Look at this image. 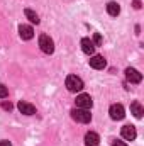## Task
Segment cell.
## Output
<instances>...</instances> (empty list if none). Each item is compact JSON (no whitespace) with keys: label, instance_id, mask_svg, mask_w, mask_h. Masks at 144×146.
I'll return each instance as SVG.
<instances>
[{"label":"cell","instance_id":"obj_14","mask_svg":"<svg viewBox=\"0 0 144 146\" xmlns=\"http://www.w3.org/2000/svg\"><path fill=\"white\" fill-rule=\"evenodd\" d=\"M107 12H108V15L117 17V15L120 14V7H119V3H117V2H108L107 3Z\"/></svg>","mask_w":144,"mask_h":146},{"label":"cell","instance_id":"obj_7","mask_svg":"<svg viewBox=\"0 0 144 146\" xmlns=\"http://www.w3.org/2000/svg\"><path fill=\"white\" fill-rule=\"evenodd\" d=\"M105 65H107V61H105V58L100 56V54H93V56L90 58V66H92L93 70H104Z\"/></svg>","mask_w":144,"mask_h":146},{"label":"cell","instance_id":"obj_1","mask_svg":"<svg viewBox=\"0 0 144 146\" xmlns=\"http://www.w3.org/2000/svg\"><path fill=\"white\" fill-rule=\"evenodd\" d=\"M71 117L76 122H81V124H88V122L92 121L90 110L88 109H80V107H76V109L71 110Z\"/></svg>","mask_w":144,"mask_h":146},{"label":"cell","instance_id":"obj_2","mask_svg":"<svg viewBox=\"0 0 144 146\" xmlns=\"http://www.w3.org/2000/svg\"><path fill=\"white\" fill-rule=\"evenodd\" d=\"M66 88L70 92H81L83 90V80L76 75H70L66 78Z\"/></svg>","mask_w":144,"mask_h":146},{"label":"cell","instance_id":"obj_9","mask_svg":"<svg viewBox=\"0 0 144 146\" xmlns=\"http://www.w3.org/2000/svg\"><path fill=\"white\" fill-rule=\"evenodd\" d=\"M81 51H83L85 54H88V56H93V53H95V44H93L88 37H83V39H81Z\"/></svg>","mask_w":144,"mask_h":146},{"label":"cell","instance_id":"obj_15","mask_svg":"<svg viewBox=\"0 0 144 146\" xmlns=\"http://www.w3.org/2000/svg\"><path fill=\"white\" fill-rule=\"evenodd\" d=\"M24 14H26V17L32 22V24H39V15H37L34 10H31V9H26L24 10Z\"/></svg>","mask_w":144,"mask_h":146},{"label":"cell","instance_id":"obj_4","mask_svg":"<svg viewBox=\"0 0 144 146\" xmlns=\"http://www.w3.org/2000/svg\"><path fill=\"white\" fill-rule=\"evenodd\" d=\"M108 114H110V117H112L114 121H120V119H124L126 110L122 107V104H112L110 109H108Z\"/></svg>","mask_w":144,"mask_h":146},{"label":"cell","instance_id":"obj_10","mask_svg":"<svg viewBox=\"0 0 144 146\" xmlns=\"http://www.w3.org/2000/svg\"><path fill=\"white\" fill-rule=\"evenodd\" d=\"M17 107H19V110H20L22 114H26V115H34V114H36V107H34L32 104H29V102L20 100V102L17 104Z\"/></svg>","mask_w":144,"mask_h":146},{"label":"cell","instance_id":"obj_8","mask_svg":"<svg viewBox=\"0 0 144 146\" xmlns=\"http://www.w3.org/2000/svg\"><path fill=\"white\" fill-rule=\"evenodd\" d=\"M126 78L131 83H141L143 82V75L137 72V70H134V68H127L126 70Z\"/></svg>","mask_w":144,"mask_h":146},{"label":"cell","instance_id":"obj_21","mask_svg":"<svg viewBox=\"0 0 144 146\" xmlns=\"http://www.w3.org/2000/svg\"><path fill=\"white\" fill-rule=\"evenodd\" d=\"M0 146H12V145H10L9 141H5V139H3V141H0Z\"/></svg>","mask_w":144,"mask_h":146},{"label":"cell","instance_id":"obj_16","mask_svg":"<svg viewBox=\"0 0 144 146\" xmlns=\"http://www.w3.org/2000/svg\"><path fill=\"white\" fill-rule=\"evenodd\" d=\"M7 95H9V88L3 83H0V99H5Z\"/></svg>","mask_w":144,"mask_h":146},{"label":"cell","instance_id":"obj_20","mask_svg":"<svg viewBox=\"0 0 144 146\" xmlns=\"http://www.w3.org/2000/svg\"><path fill=\"white\" fill-rule=\"evenodd\" d=\"M134 9H141V2L139 0H134Z\"/></svg>","mask_w":144,"mask_h":146},{"label":"cell","instance_id":"obj_6","mask_svg":"<svg viewBox=\"0 0 144 146\" xmlns=\"http://www.w3.org/2000/svg\"><path fill=\"white\" fill-rule=\"evenodd\" d=\"M120 134H122V138H124L126 141H134V139H136V136H137L136 127H134V126H131V124L124 126V127L120 129Z\"/></svg>","mask_w":144,"mask_h":146},{"label":"cell","instance_id":"obj_18","mask_svg":"<svg viewBox=\"0 0 144 146\" xmlns=\"http://www.w3.org/2000/svg\"><path fill=\"white\" fill-rule=\"evenodd\" d=\"M2 109L3 110H12V104H10V102H2Z\"/></svg>","mask_w":144,"mask_h":146},{"label":"cell","instance_id":"obj_11","mask_svg":"<svg viewBox=\"0 0 144 146\" xmlns=\"http://www.w3.org/2000/svg\"><path fill=\"white\" fill-rule=\"evenodd\" d=\"M19 34H20V37H22V39L29 41V39H32V37H34V29H32L31 26L22 24V26L19 27Z\"/></svg>","mask_w":144,"mask_h":146},{"label":"cell","instance_id":"obj_3","mask_svg":"<svg viewBox=\"0 0 144 146\" xmlns=\"http://www.w3.org/2000/svg\"><path fill=\"white\" fill-rule=\"evenodd\" d=\"M39 48L42 49V53L51 54L54 51V42H53V39L48 36V34H41L39 36Z\"/></svg>","mask_w":144,"mask_h":146},{"label":"cell","instance_id":"obj_19","mask_svg":"<svg viewBox=\"0 0 144 146\" xmlns=\"http://www.w3.org/2000/svg\"><path fill=\"white\" fill-rule=\"evenodd\" d=\"M112 146H127L124 141H120V139H114L112 141Z\"/></svg>","mask_w":144,"mask_h":146},{"label":"cell","instance_id":"obj_17","mask_svg":"<svg viewBox=\"0 0 144 146\" xmlns=\"http://www.w3.org/2000/svg\"><path fill=\"white\" fill-rule=\"evenodd\" d=\"M102 41H104V39H102V36H100V33H95V36H93V41H92V42H93L95 46H100Z\"/></svg>","mask_w":144,"mask_h":146},{"label":"cell","instance_id":"obj_13","mask_svg":"<svg viewBox=\"0 0 144 146\" xmlns=\"http://www.w3.org/2000/svg\"><path fill=\"white\" fill-rule=\"evenodd\" d=\"M131 112L134 114V117H136V119H141V117H143V114H144V109H143V106H141V102L134 100V102L131 104Z\"/></svg>","mask_w":144,"mask_h":146},{"label":"cell","instance_id":"obj_12","mask_svg":"<svg viewBox=\"0 0 144 146\" xmlns=\"http://www.w3.org/2000/svg\"><path fill=\"white\" fill-rule=\"evenodd\" d=\"M98 143H100V136H98L97 133L90 131V133L85 134V145L87 146H97Z\"/></svg>","mask_w":144,"mask_h":146},{"label":"cell","instance_id":"obj_5","mask_svg":"<svg viewBox=\"0 0 144 146\" xmlns=\"http://www.w3.org/2000/svg\"><path fill=\"white\" fill-rule=\"evenodd\" d=\"M92 106H93V100H92V97L88 94H80L76 97V107H80V109H92Z\"/></svg>","mask_w":144,"mask_h":146}]
</instances>
